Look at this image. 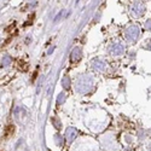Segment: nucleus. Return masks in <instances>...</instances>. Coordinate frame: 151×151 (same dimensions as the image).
Instances as JSON below:
<instances>
[{"mask_svg":"<svg viewBox=\"0 0 151 151\" xmlns=\"http://www.w3.org/2000/svg\"><path fill=\"white\" fill-rule=\"evenodd\" d=\"M81 56H82L81 50H80L79 47H75V48L73 50L71 55H70V59H71V62H78V60L81 59Z\"/></svg>","mask_w":151,"mask_h":151,"instance_id":"423d86ee","label":"nucleus"},{"mask_svg":"<svg viewBox=\"0 0 151 151\" xmlns=\"http://www.w3.org/2000/svg\"><path fill=\"white\" fill-rule=\"evenodd\" d=\"M144 12H145V4H144V3H142V1L135 3V4L132 6V10H131L132 16H133V17H135V18L142 17Z\"/></svg>","mask_w":151,"mask_h":151,"instance_id":"7ed1b4c3","label":"nucleus"},{"mask_svg":"<svg viewBox=\"0 0 151 151\" xmlns=\"http://www.w3.org/2000/svg\"><path fill=\"white\" fill-rule=\"evenodd\" d=\"M146 27H147V28H150V27H151V21H149V23L146 24Z\"/></svg>","mask_w":151,"mask_h":151,"instance_id":"f8f14e48","label":"nucleus"},{"mask_svg":"<svg viewBox=\"0 0 151 151\" xmlns=\"http://www.w3.org/2000/svg\"><path fill=\"white\" fill-rule=\"evenodd\" d=\"M76 135H78V131L75 128H73V127H70L65 132V139L68 140V143H71L75 138H76Z\"/></svg>","mask_w":151,"mask_h":151,"instance_id":"39448f33","label":"nucleus"},{"mask_svg":"<svg viewBox=\"0 0 151 151\" xmlns=\"http://www.w3.org/2000/svg\"><path fill=\"white\" fill-rule=\"evenodd\" d=\"M93 87V78L91 75H81L76 80V91L80 93H87Z\"/></svg>","mask_w":151,"mask_h":151,"instance_id":"f257e3e1","label":"nucleus"},{"mask_svg":"<svg viewBox=\"0 0 151 151\" xmlns=\"http://www.w3.org/2000/svg\"><path fill=\"white\" fill-rule=\"evenodd\" d=\"M63 87H64V88H69V86H70V80H69V78H64L63 79Z\"/></svg>","mask_w":151,"mask_h":151,"instance_id":"1a4fd4ad","label":"nucleus"},{"mask_svg":"<svg viewBox=\"0 0 151 151\" xmlns=\"http://www.w3.org/2000/svg\"><path fill=\"white\" fill-rule=\"evenodd\" d=\"M64 102V93H59L58 96V103H63Z\"/></svg>","mask_w":151,"mask_h":151,"instance_id":"9b49d317","label":"nucleus"},{"mask_svg":"<svg viewBox=\"0 0 151 151\" xmlns=\"http://www.w3.org/2000/svg\"><path fill=\"white\" fill-rule=\"evenodd\" d=\"M140 30L138 26H131L126 29V39L128 41H135L138 37H139Z\"/></svg>","mask_w":151,"mask_h":151,"instance_id":"f03ea898","label":"nucleus"},{"mask_svg":"<svg viewBox=\"0 0 151 151\" xmlns=\"http://www.w3.org/2000/svg\"><path fill=\"white\" fill-rule=\"evenodd\" d=\"M123 52H124V46H123L122 44H120V42L114 44V45L110 47V53H111L112 56H120V55H122Z\"/></svg>","mask_w":151,"mask_h":151,"instance_id":"20e7f679","label":"nucleus"},{"mask_svg":"<svg viewBox=\"0 0 151 151\" xmlns=\"http://www.w3.org/2000/svg\"><path fill=\"white\" fill-rule=\"evenodd\" d=\"M56 142H57V144L58 145H63V142H62V137L60 135H56Z\"/></svg>","mask_w":151,"mask_h":151,"instance_id":"9d476101","label":"nucleus"},{"mask_svg":"<svg viewBox=\"0 0 151 151\" xmlns=\"http://www.w3.org/2000/svg\"><path fill=\"white\" fill-rule=\"evenodd\" d=\"M10 63H11V57L10 56H5L1 60V67H7L10 65Z\"/></svg>","mask_w":151,"mask_h":151,"instance_id":"6e6552de","label":"nucleus"},{"mask_svg":"<svg viewBox=\"0 0 151 151\" xmlns=\"http://www.w3.org/2000/svg\"><path fill=\"white\" fill-rule=\"evenodd\" d=\"M93 68L96 70H99V71H104V70H106L108 65H106V63L103 62V60H96L93 63Z\"/></svg>","mask_w":151,"mask_h":151,"instance_id":"0eeeda50","label":"nucleus"}]
</instances>
